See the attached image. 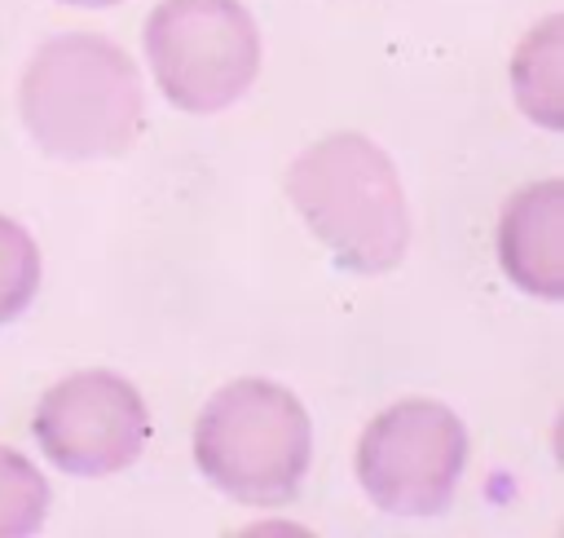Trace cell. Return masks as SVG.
<instances>
[{
    "mask_svg": "<svg viewBox=\"0 0 564 538\" xmlns=\"http://www.w3.org/2000/svg\"><path fill=\"white\" fill-rule=\"evenodd\" d=\"M286 198L348 273H388L410 247L401 176L388 150L366 132H330L313 141L286 172Z\"/></svg>",
    "mask_w": 564,
    "mask_h": 538,
    "instance_id": "7a4b0ae2",
    "label": "cell"
},
{
    "mask_svg": "<svg viewBox=\"0 0 564 538\" xmlns=\"http://www.w3.org/2000/svg\"><path fill=\"white\" fill-rule=\"evenodd\" d=\"M502 273L542 300L564 295V181L546 176L516 190L498 220Z\"/></svg>",
    "mask_w": 564,
    "mask_h": 538,
    "instance_id": "52a82bcc",
    "label": "cell"
},
{
    "mask_svg": "<svg viewBox=\"0 0 564 538\" xmlns=\"http://www.w3.org/2000/svg\"><path fill=\"white\" fill-rule=\"evenodd\" d=\"M145 62L176 110L234 106L260 75V31L242 0H159L145 18Z\"/></svg>",
    "mask_w": 564,
    "mask_h": 538,
    "instance_id": "277c9868",
    "label": "cell"
},
{
    "mask_svg": "<svg viewBox=\"0 0 564 538\" xmlns=\"http://www.w3.org/2000/svg\"><path fill=\"white\" fill-rule=\"evenodd\" d=\"M48 512V481L35 463L9 445H0V538H22L44 525Z\"/></svg>",
    "mask_w": 564,
    "mask_h": 538,
    "instance_id": "9c48e42d",
    "label": "cell"
},
{
    "mask_svg": "<svg viewBox=\"0 0 564 538\" xmlns=\"http://www.w3.org/2000/svg\"><path fill=\"white\" fill-rule=\"evenodd\" d=\"M40 291V247L35 238L0 216V326L13 322Z\"/></svg>",
    "mask_w": 564,
    "mask_h": 538,
    "instance_id": "30bf717a",
    "label": "cell"
},
{
    "mask_svg": "<svg viewBox=\"0 0 564 538\" xmlns=\"http://www.w3.org/2000/svg\"><path fill=\"white\" fill-rule=\"evenodd\" d=\"M313 459V423L300 397L273 379H234L207 397L194 423L198 472L247 507H282Z\"/></svg>",
    "mask_w": 564,
    "mask_h": 538,
    "instance_id": "3957f363",
    "label": "cell"
},
{
    "mask_svg": "<svg viewBox=\"0 0 564 538\" xmlns=\"http://www.w3.org/2000/svg\"><path fill=\"white\" fill-rule=\"evenodd\" d=\"M62 4H84V9H106V4H123V0H62Z\"/></svg>",
    "mask_w": 564,
    "mask_h": 538,
    "instance_id": "8fae6325",
    "label": "cell"
},
{
    "mask_svg": "<svg viewBox=\"0 0 564 538\" xmlns=\"http://www.w3.org/2000/svg\"><path fill=\"white\" fill-rule=\"evenodd\" d=\"M31 432L53 467L75 476H106L137 463L150 437V415L123 375L75 370L40 397Z\"/></svg>",
    "mask_w": 564,
    "mask_h": 538,
    "instance_id": "8992f818",
    "label": "cell"
},
{
    "mask_svg": "<svg viewBox=\"0 0 564 538\" xmlns=\"http://www.w3.org/2000/svg\"><path fill=\"white\" fill-rule=\"evenodd\" d=\"M31 141L57 159H115L145 123L137 62L106 35L70 31L40 44L18 84Z\"/></svg>",
    "mask_w": 564,
    "mask_h": 538,
    "instance_id": "6da1fadb",
    "label": "cell"
},
{
    "mask_svg": "<svg viewBox=\"0 0 564 538\" xmlns=\"http://www.w3.org/2000/svg\"><path fill=\"white\" fill-rule=\"evenodd\" d=\"M511 93L520 115L546 132L564 128V18H542L511 57Z\"/></svg>",
    "mask_w": 564,
    "mask_h": 538,
    "instance_id": "ba28073f",
    "label": "cell"
},
{
    "mask_svg": "<svg viewBox=\"0 0 564 538\" xmlns=\"http://www.w3.org/2000/svg\"><path fill=\"white\" fill-rule=\"evenodd\" d=\"M357 481L388 516H436L449 507L467 467L463 419L432 401L405 397L379 410L357 441Z\"/></svg>",
    "mask_w": 564,
    "mask_h": 538,
    "instance_id": "5b68a950",
    "label": "cell"
}]
</instances>
